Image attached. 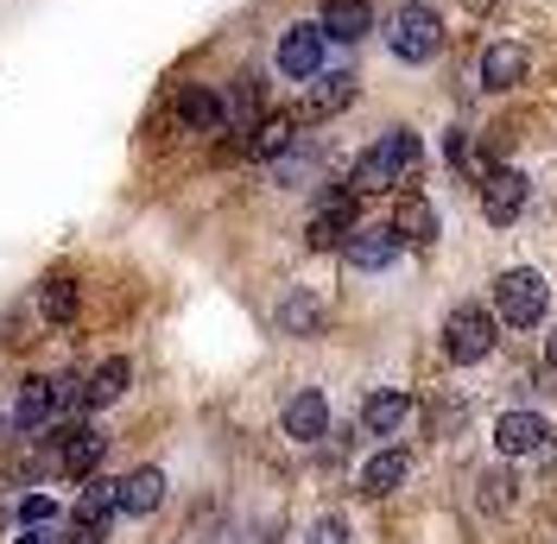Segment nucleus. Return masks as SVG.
Masks as SVG:
<instances>
[{"instance_id":"obj_1","label":"nucleus","mask_w":557,"mask_h":544,"mask_svg":"<svg viewBox=\"0 0 557 544\" xmlns=\"http://www.w3.org/2000/svg\"><path fill=\"white\" fill-rule=\"evenodd\" d=\"M418 159H424V146H418V134H386V139H374L361 159H355V171H348V190L355 197H381V190H399L406 177L418 171Z\"/></svg>"},{"instance_id":"obj_2","label":"nucleus","mask_w":557,"mask_h":544,"mask_svg":"<svg viewBox=\"0 0 557 544\" xmlns=\"http://www.w3.org/2000/svg\"><path fill=\"white\" fill-rule=\"evenodd\" d=\"M386 45H393L399 64H424V58H437V45H444V20H437L431 7L406 0V7L386 20Z\"/></svg>"},{"instance_id":"obj_3","label":"nucleus","mask_w":557,"mask_h":544,"mask_svg":"<svg viewBox=\"0 0 557 544\" xmlns=\"http://www.w3.org/2000/svg\"><path fill=\"white\" fill-rule=\"evenodd\" d=\"M545 279L532 267H520V272H500V285H494V317L507 323V330H532L539 317H545Z\"/></svg>"},{"instance_id":"obj_4","label":"nucleus","mask_w":557,"mask_h":544,"mask_svg":"<svg viewBox=\"0 0 557 544\" xmlns=\"http://www.w3.org/2000/svg\"><path fill=\"white\" fill-rule=\"evenodd\" d=\"M494 323H500V317H487L482 305L450 310V323H444V348H450V361H482L487 348H494Z\"/></svg>"},{"instance_id":"obj_5","label":"nucleus","mask_w":557,"mask_h":544,"mask_svg":"<svg viewBox=\"0 0 557 544\" xmlns=\"http://www.w3.org/2000/svg\"><path fill=\"white\" fill-rule=\"evenodd\" d=\"M399 247H406V240H399L393 222H386V228H361V222H355V235L343 240V260L355 272H386L393 260H399Z\"/></svg>"},{"instance_id":"obj_6","label":"nucleus","mask_w":557,"mask_h":544,"mask_svg":"<svg viewBox=\"0 0 557 544\" xmlns=\"http://www.w3.org/2000/svg\"><path fill=\"white\" fill-rule=\"evenodd\" d=\"M102 456H108V437L96 431V424H70L64 437H58V469L76 481H89L96 469H102Z\"/></svg>"},{"instance_id":"obj_7","label":"nucleus","mask_w":557,"mask_h":544,"mask_svg":"<svg viewBox=\"0 0 557 544\" xmlns=\"http://www.w3.org/2000/svg\"><path fill=\"white\" fill-rule=\"evenodd\" d=\"M323 26H292V33L278 38V70L292 76V83H311L317 70H323Z\"/></svg>"},{"instance_id":"obj_8","label":"nucleus","mask_w":557,"mask_h":544,"mask_svg":"<svg viewBox=\"0 0 557 544\" xmlns=\"http://www.w3.org/2000/svg\"><path fill=\"white\" fill-rule=\"evenodd\" d=\"M121 512V487L114 481H102V475H89V487L76 494V507H70V519H76V532L83 539H102V526Z\"/></svg>"},{"instance_id":"obj_9","label":"nucleus","mask_w":557,"mask_h":544,"mask_svg":"<svg viewBox=\"0 0 557 544\" xmlns=\"http://www.w3.org/2000/svg\"><path fill=\"white\" fill-rule=\"evenodd\" d=\"M348 235H355V190H336V197H323V209L311 215L305 240H311V247H343Z\"/></svg>"},{"instance_id":"obj_10","label":"nucleus","mask_w":557,"mask_h":544,"mask_svg":"<svg viewBox=\"0 0 557 544\" xmlns=\"http://www.w3.org/2000/svg\"><path fill=\"white\" fill-rule=\"evenodd\" d=\"M355 102V76L348 70H317L311 76V96H305V121H330Z\"/></svg>"},{"instance_id":"obj_11","label":"nucleus","mask_w":557,"mask_h":544,"mask_svg":"<svg viewBox=\"0 0 557 544\" xmlns=\"http://www.w3.org/2000/svg\"><path fill=\"white\" fill-rule=\"evenodd\" d=\"M177 127H190V134H222V127H228V108H222L215 89L190 83V89L177 96Z\"/></svg>"},{"instance_id":"obj_12","label":"nucleus","mask_w":557,"mask_h":544,"mask_svg":"<svg viewBox=\"0 0 557 544\" xmlns=\"http://www.w3.org/2000/svg\"><path fill=\"white\" fill-rule=\"evenodd\" d=\"M520 209H525V177H520V171H487V184H482V215H487V222H500V228H507Z\"/></svg>"},{"instance_id":"obj_13","label":"nucleus","mask_w":557,"mask_h":544,"mask_svg":"<svg viewBox=\"0 0 557 544\" xmlns=\"http://www.w3.org/2000/svg\"><path fill=\"white\" fill-rule=\"evenodd\" d=\"M317 26H323V38H343V45H355V38L374 33V7H368V0H330Z\"/></svg>"},{"instance_id":"obj_14","label":"nucleus","mask_w":557,"mask_h":544,"mask_svg":"<svg viewBox=\"0 0 557 544\" xmlns=\"http://www.w3.org/2000/svg\"><path fill=\"white\" fill-rule=\"evenodd\" d=\"M545 437H552V424H545L539 411H507V418L494 424V443H500V456H525V449H539Z\"/></svg>"},{"instance_id":"obj_15","label":"nucleus","mask_w":557,"mask_h":544,"mask_svg":"<svg viewBox=\"0 0 557 544\" xmlns=\"http://www.w3.org/2000/svg\"><path fill=\"white\" fill-rule=\"evenodd\" d=\"M278 424H285V437L292 443H317L323 431H330V406H323V393H298Z\"/></svg>"},{"instance_id":"obj_16","label":"nucleus","mask_w":557,"mask_h":544,"mask_svg":"<svg viewBox=\"0 0 557 544\" xmlns=\"http://www.w3.org/2000/svg\"><path fill=\"white\" fill-rule=\"evenodd\" d=\"M406 418H412V399H406V393H374V399L361 406V431H368V437H399Z\"/></svg>"},{"instance_id":"obj_17","label":"nucleus","mask_w":557,"mask_h":544,"mask_svg":"<svg viewBox=\"0 0 557 544\" xmlns=\"http://www.w3.org/2000/svg\"><path fill=\"white\" fill-rule=\"evenodd\" d=\"M58 418V380H26L20 386V406H13V424L20 431H38V424H51Z\"/></svg>"},{"instance_id":"obj_18","label":"nucleus","mask_w":557,"mask_h":544,"mask_svg":"<svg viewBox=\"0 0 557 544\" xmlns=\"http://www.w3.org/2000/svg\"><path fill=\"white\" fill-rule=\"evenodd\" d=\"M121 487V512L127 519H146V512H159V500H165V475L159 469H134L127 481H114Z\"/></svg>"},{"instance_id":"obj_19","label":"nucleus","mask_w":557,"mask_h":544,"mask_svg":"<svg viewBox=\"0 0 557 544\" xmlns=\"http://www.w3.org/2000/svg\"><path fill=\"white\" fill-rule=\"evenodd\" d=\"M393 228H399V240H412V247H431L437 240V209L424 203V197H399Z\"/></svg>"},{"instance_id":"obj_20","label":"nucleus","mask_w":557,"mask_h":544,"mask_svg":"<svg viewBox=\"0 0 557 544\" xmlns=\"http://www.w3.org/2000/svg\"><path fill=\"white\" fill-rule=\"evenodd\" d=\"M406 475H412V456H406V449H381V456L361 469V494H374V500H381V494H393Z\"/></svg>"},{"instance_id":"obj_21","label":"nucleus","mask_w":557,"mask_h":544,"mask_svg":"<svg viewBox=\"0 0 557 544\" xmlns=\"http://www.w3.org/2000/svg\"><path fill=\"white\" fill-rule=\"evenodd\" d=\"M525 76V51L520 45H487V58H482V83L487 89H513Z\"/></svg>"},{"instance_id":"obj_22","label":"nucleus","mask_w":557,"mask_h":544,"mask_svg":"<svg viewBox=\"0 0 557 544\" xmlns=\"http://www.w3.org/2000/svg\"><path fill=\"white\" fill-rule=\"evenodd\" d=\"M127 386H134V361H121V355H114V361H102V368L89 374V406H114Z\"/></svg>"},{"instance_id":"obj_23","label":"nucleus","mask_w":557,"mask_h":544,"mask_svg":"<svg viewBox=\"0 0 557 544\" xmlns=\"http://www.w3.org/2000/svg\"><path fill=\"white\" fill-rule=\"evenodd\" d=\"M228 127H235V134H253V127H260V83H253V76H235V89H228Z\"/></svg>"},{"instance_id":"obj_24","label":"nucleus","mask_w":557,"mask_h":544,"mask_svg":"<svg viewBox=\"0 0 557 544\" xmlns=\"http://www.w3.org/2000/svg\"><path fill=\"white\" fill-rule=\"evenodd\" d=\"M76 305H83L76 279H45V292H38V317H45V323H70Z\"/></svg>"},{"instance_id":"obj_25","label":"nucleus","mask_w":557,"mask_h":544,"mask_svg":"<svg viewBox=\"0 0 557 544\" xmlns=\"http://www.w3.org/2000/svg\"><path fill=\"white\" fill-rule=\"evenodd\" d=\"M292 139H298V127H292V121H267V127H253V139H247V146H253V159H278Z\"/></svg>"},{"instance_id":"obj_26","label":"nucleus","mask_w":557,"mask_h":544,"mask_svg":"<svg viewBox=\"0 0 557 544\" xmlns=\"http://www.w3.org/2000/svg\"><path fill=\"white\" fill-rule=\"evenodd\" d=\"M278 330H292V336H311L317 330V305L305 298V292H292V298L278 305Z\"/></svg>"},{"instance_id":"obj_27","label":"nucleus","mask_w":557,"mask_h":544,"mask_svg":"<svg viewBox=\"0 0 557 544\" xmlns=\"http://www.w3.org/2000/svg\"><path fill=\"white\" fill-rule=\"evenodd\" d=\"M83 406H89V380L64 374V380H58V418H70V411H83Z\"/></svg>"},{"instance_id":"obj_28","label":"nucleus","mask_w":557,"mask_h":544,"mask_svg":"<svg viewBox=\"0 0 557 544\" xmlns=\"http://www.w3.org/2000/svg\"><path fill=\"white\" fill-rule=\"evenodd\" d=\"M51 519H58V500L51 494H26L20 500V526H51Z\"/></svg>"},{"instance_id":"obj_29","label":"nucleus","mask_w":557,"mask_h":544,"mask_svg":"<svg viewBox=\"0 0 557 544\" xmlns=\"http://www.w3.org/2000/svg\"><path fill=\"white\" fill-rule=\"evenodd\" d=\"M305 544H348V526L330 512V519H317V526H311V539H305Z\"/></svg>"},{"instance_id":"obj_30","label":"nucleus","mask_w":557,"mask_h":544,"mask_svg":"<svg viewBox=\"0 0 557 544\" xmlns=\"http://www.w3.org/2000/svg\"><path fill=\"white\" fill-rule=\"evenodd\" d=\"M444 152H450V165H456V171H462V165H475V146H469V134H462V127L450 134V146H444Z\"/></svg>"},{"instance_id":"obj_31","label":"nucleus","mask_w":557,"mask_h":544,"mask_svg":"<svg viewBox=\"0 0 557 544\" xmlns=\"http://www.w3.org/2000/svg\"><path fill=\"white\" fill-rule=\"evenodd\" d=\"M545 361H552V368H557V336H552V348H545Z\"/></svg>"}]
</instances>
